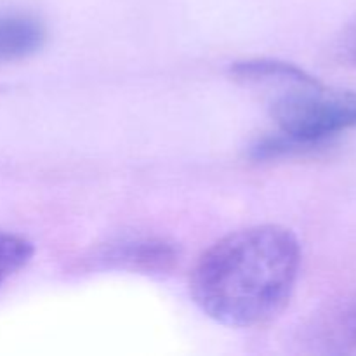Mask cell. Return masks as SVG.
<instances>
[{"instance_id": "4", "label": "cell", "mask_w": 356, "mask_h": 356, "mask_svg": "<svg viewBox=\"0 0 356 356\" xmlns=\"http://www.w3.org/2000/svg\"><path fill=\"white\" fill-rule=\"evenodd\" d=\"M111 261H117L122 266L139 271H167L176 263V249L165 240H136L115 247Z\"/></svg>"}, {"instance_id": "2", "label": "cell", "mask_w": 356, "mask_h": 356, "mask_svg": "<svg viewBox=\"0 0 356 356\" xmlns=\"http://www.w3.org/2000/svg\"><path fill=\"white\" fill-rule=\"evenodd\" d=\"M277 134L254 146L257 159L315 149L356 129V92L323 86L308 73L282 86L271 106Z\"/></svg>"}, {"instance_id": "3", "label": "cell", "mask_w": 356, "mask_h": 356, "mask_svg": "<svg viewBox=\"0 0 356 356\" xmlns=\"http://www.w3.org/2000/svg\"><path fill=\"white\" fill-rule=\"evenodd\" d=\"M47 38L44 23L28 14H0V61L23 59L40 51Z\"/></svg>"}, {"instance_id": "1", "label": "cell", "mask_w": 356, "mask_h": 356, "mask_svg": "<svg viewBox=\"0 0 356 356\" xmlns=\"http://www.w3.org/2000/svg\"><path fill=\"white\" fill-rule=\"evenodd\" d=\"M301 268V245L278 225L229 233L205 250L191 273V296L216 322L250 329L289 305Z\"/></svg>"}, {"instance_id": "7", "label": "cell", "mask_w": 356, "mask_h": 356, "mask_svg": "<svg viewBox=\"0 0 356 356\" xmlns=\"http://www.w3.org/2000/svg\"><path fill=\"white\" fill-rule=\"evenodd\" d=\"M33 256V245L24 236L0 233V285L23 270Z\"/></svg>"}, {"instance_id": "8", "label": "cell", "mask_w": 356, "mask_h": 356, "mask_svg": "<svg viewBox=\"0 0 356 356\" xmlns=\"http://www.w3.org/2000/svg\"><path fill=\"white\" fill-rule=\"evenodd\" d=\"M343 51L346 54V58L356 66V19L344 31Z\"/></svg>"}, {"instance_id": "5", "label": "cell", "mask_w": 356, "mask_h": 356, "mask_svg": "<svg viewBox=\"0 0 356 356\" xmlns=\"http://www.w3.org/2000/svg\"><path fill=\"white\" fill-rule=\"evenodd\" d=\"M320 339L330 351L356 353V294L327 315L320 325Z\"/></svg>"}, {"instance_id": "6", "label": "cell", "mask_w": 356, "mask_h": 356, "mask_svg": "<svg viewBox=\"0 0 356 356\" xmlns=\"http://www.w3.org/2000/svg\"><path fill=\"white\" fill-rule=\"evenodd\" d=\"M233 76L249 83H264V86H278L294 82L308 75L299 66L292 63L278 61V59H245L232 66Z\"/></svg>"}]
</instances>
